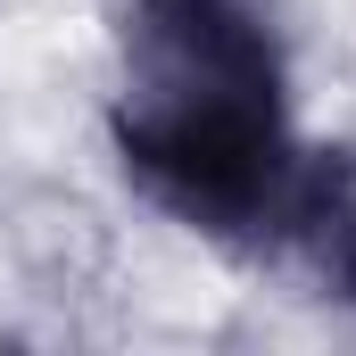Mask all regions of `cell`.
Wrapping results in <instances>:
<instances>
[{
	"label": "cell",
	"instance_id": "6da1fadb",
	"mask_svg": "<svg viewBox=\"0 0 356 356\" xmlns=\"http://www.w3.org/2000/svg\"><path fill=\"white\" fill-rule=\"evenodd\" d=\"M124 182L182 232L257 257L298 166L290 67L257 0H133L108 99Z\"/></svg>",
	"mask_w": 356,
	"mask_h": 356
},
{
	"label": "cell",
	"instance_id": "7a4b0ae2",
	"mask_svg": "<svg viewBox=\"0 0 356 356\" xmlns=\"http://www.w3.org/2000/svg\"><path fill=\"white\" fill-rule=\"evenodd\" d=\"M257 257L298 273L315 298L356 307V141H298Z\"/></svg>",
	"mask_w": 356,
	"mask_h": 356
}]
</instances>
